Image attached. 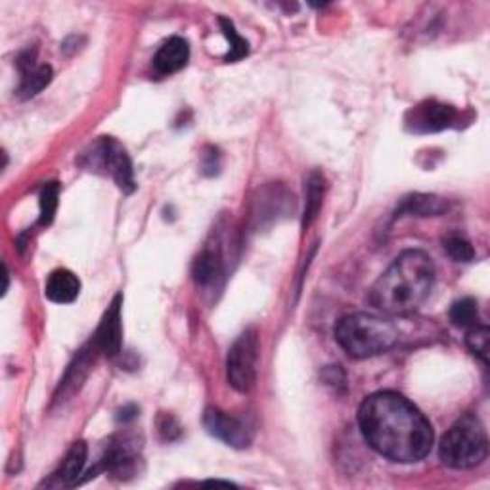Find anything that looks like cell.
Here are the masks:
<instances>
[{
    "label": "cell",
    "instance_id": "cell-1",
    "mask_svg": "<svg viewBox=\"0 0 490 490\" xmlns=\"http://www.w3.org/2000/svg\"><path fill=\"white\" fill-rule=\"evenodd\" d=\"M358 425L368 445L391 462H421L433 447L430 420L399 393L370 394L358 408Z\"/></svg>",
    "mask_w": 490,
    "mask_h": 490
},
{
    "label": "cell",
    "instance_id": "cell-2",
    "mask_svg": "<svg viewBox=\"0 0 490 490\" xmlns=\"http://www.w3.org/2000/svg\"><path fill=\"white\" fill-rule=\"evenodd\" d=\"M433 286L435 266L431 257L425 251L408 249L375 280L368 301L384 314L406 316L428 301Z\"/></svg>",
    "mask_w": 490,
    "mask_h": 490
},
{
    "label": "cell",
    "instance_id": "cell-3",
    "mask_svg": "<svg viewBox=\"0 0 490 490\" xmlns=\"http://www.w3.org/2000/svg\"><path fill=\"white\" fill-rule=\"evenodd\" d=\"M336 341L353 358H370L384 355L399 341V329L382 316L355 312L336 326Z\"/></svg>",
    "mask_w": 490,
    "mask_h": 490
},
{
    "label": "cell",
    "instance_id": "cell-4",
    "mask_svg": "<svg viewBox=\"0 0 490 490\" xmlns=\"http://www.w3.org/2000/svg\"><path fill=\"white\" fill-rule=\"evenodd\" d=\"M439 456L452 469H471L481 466L488 456V437L485 425L476 414L456 420L440 439Z\"/></svg>",
    "mask_w": 490,
    "mask_h": 490
},
{
    "label": "cell",
    "instance_id": "cell-5",
    "mask_svg": "<svg viewBox=\"0 0 490 490\" xmlns=\"http://www.w3.org/2000/svg\"><path fill=\"white\" fill-rule=\"evenodd\" d=\"M259 337L255 329H245L234 341L227 358L228 384L238 393H249L257 382Z\"/></svg>",
    "mask_w": 490,
    "mask_h": 490
},
{
    "label": "cell",
    "instance_id": "cell-6",
    "mask_svg": "<svg viewBox=\"0 0 490 490\" xmlns=\"http://www.w3.org/2000/svg\"><path fill=\"white\" fill-rule=\"evenodd\" d=\"M94 167L104 169L109 177L116 180V184L123 190V192L131 194L134 192V172L129 155L119 146V142L114 138H102L92 150Z\"/></svg>",
    "mask_w": 490,
    "mask_h": 490
},
{
    "label": "cell",
    "instance_id": "cell-7",
    "mask_svg": "<svg viewBox=\"0 0 490 490\" xmlns=\"http://www.w3.org/2000/svg\"><path fill=\"white\" fill-rule=\"evenodd\" d=\"M456 109L452 106L440 104L435 100L421 102L414 109H410L406 117L408 131L416 134H428V133H439L445 131L456 121Z\"/></svg>",
    "mask_w": 490,
    "mask_h": 490
},
{
    "label": "cell",
    "instance_id": "cell-8",
    "mask_svg": "<svg viewBox=\"0 0 490 490\" xmlns=\"http://www.w3.org/2000/svg\"><path fill=\"white\" fill-rule=\"evenodd\" d=\"M136 460H138L136 442L131 437H119L109 442L100 464L90 471V476L94 477L98 471L114 473L117 477L133 476L136 469Z\"/></svg>",
    "mask_w": 490,
    "mask_h": 490
},
{
    "label": "cell",
    "instance_id": "cell-9",
    "mask_svg": "<svg viewBox=\"0 0 490 490\" xmlns=\"http://www.w3.org/2000/svg\"><path fill=\"white\" fill-rule=\"evenodd\" d=\"M203 425L209 435L227 442V445L232 448H247L249 447L251 431H249L247 425L238 418L220 412V410L209 408L203 416Z\"/></svg>",
    "mask_w": 490,
    "mask_h": 490
},
{
    "label": "cell",
    "instance_id": "cell-10",
    "mask_svg": "<svg viewBox=\"0 0 490 490\" xmlns=\"http://www.w3.org/2000/svg\"><path fill=\"white\" fill-rule=\"evenodd\" d=\"M121 305L123 297L117 295L104 312L97 336H94V345L107 356H117L121 353Z\"/></svg>",
    "mask_w": 490,
    "mask_h": 490
},
{
    "label": "cell",
    "instance_id": "cell-11",
    "mask_svg": "<svg viewBox=\"0 0 490 490\" xmlns=\"http://www.w3.org/2000/svg\"><path fill=\"white\" fill-rule=\"evenodd\" d=\"M18 68L22 73V83H20L18 94L23 100L35 97V94H39L42 88L49 87L52 81V68L46 66V63H37L35 54L31 51L20 56Z\"/></svg>",
    "mask_w": 490,
    "mask_h": 490
},
{
    "label": "cell",
    "instance_id": "cell-12",
    "mask_svg": "<svg viewBox=\"0 0 490 490\" xmlns=\"http://www.w3.org/2000/svg\"><path fill=\"white\" fill-rule=\"evenodd\" d=\"M190 60V46L182 37H171L163 42L153 58V68L160 75H172L186 68Z\"/></svg>",
    "mask_w": 490,
    "mask_h": 490
},
{
    "label": "cell",
    "instance_id": "cell-13",
    "mask_svg": "<svg viewBox=\"0 0 490 490\" xmlns=\"http://www.w3.org/2000/svg\"><path fill=\"white\" fill-rule=\"evenodd\" d=\"M79 293H81V282L68 268H58L46 280L44 295L52 303L69 305L79 297Z\"/></svg>",
    "mask_w": 490,
    "mask_h": 490
},
{
    "label": "cell",
    "instance_id": "cell-14",
    "mask_svg": "<svg viewBox=\"0 0 490 490\" xmlns=\"http://www.w3.org/2000/svg\"><path fill=\"white\" fill-rule=\"evenodd\" d=\"M85 464H87V445L85 442H75L71 450L68 452L66 460H63L60 469L54 473L52 481L60 486L79 485L81 483V473L85 469Z\"/></svg>",
    "mask_w": 490,
    "mask_h": 490
},
{
    "label": "cell",
    "instance_id": "cell-15",
    "mask_svg": "<svg viewBox=\"0 0 490 490\" xmlns=\"http://www.w3.org/2000/svg\"><path fill=\"white\" fill-rule=\"evenodd\" d=\"M447 211V201L440 199L437 196H428V194H414L399 205L397 213L394 217H404V215H412V217H439Z\"/></svg>",
    "mask_w": 490,
    "mask_h": 490
},
{
    "label": "cell",
    "instance_id": "cell-16",
    "mask_svg": "<svg viewBox=\"0 0 490 490\" xmlns=\"http://www.w3.org/2000/svg\"><path fill=\"white\" fill-rule=\"evenodd\" d=\"M307 199H305V213H303V228L307 230L316 217L320 213L322 201H324V177L319 171L310 172V177L307 179Z\"/></svg>",
    "mask_w": 490,
    "mask_h": 490
},
{
    "label": "cell",
    "instance_id": "cell-17",
    "mask_svg": "<svg viewBox=\"0 0 490 490\" xmlns=\"http://www.w3.org/2000/svg\"><path fill=\"white\" fill-rule=\"evenodd\" d=\"M223 273V261H220L218 251L203 249L201 255L194 263V280L199 286H209Z\"/></svg>",
    "mask_w": 490,
    "mask_h": 490
},
{
    "label": "cell",
    "instance_id": "cell-18",
    "mask_svg": "<svg viewBox=\"0 0 490 490\" xmlns=\"http://www.w3.org/2000/svg\"><path fill=\"white\" fill-rule=\"evenodd\" d=\"M450 320L458 328H473L477 326L479 320V312H477V303L473 299L466 297L456 301L450 309Z\"/></svg>",
    "mask_w": 490,
    "mask_h": 490
},
{
    "label": "cell",
    "instance_id": "cell-19",
    "mask_svg": "<svg viewBox=\"0 0 490 490\" xmlns=\"http://www.w3.org/2000/svg\"><path fill=\"white\" fill-rule=\"evenodd\" d=\"M58 198H60V184L58 182H49L42 186L41 192V218L39 225L46 227L54 220L56 209H58Z\"/></svg>",
    "mask_w": 490,
    "mask_h": 490
},
{
    "label": "cell",
    "instance_id": "cell-20",
    "mask_svg": "<svg viewBox=\"0 0 490 490\" xmlns=\"http://www.w3.org/2000/svg\"><path fill=\"white\" fill-rule=\"evenodd\" d=\"M218 23H220V27H223L225 35H227V39L230 42V52L227 54L225 60L227 61H238V60L245 58L249 54L247 41L238 35V31H236L234 23L228 18H218Z\"/></svg>",
    "mask_w": 490,
    "mask_h": 490
},
{
    "label": "cell",
    "instance_id": "cell-21",
    "mask_svg": "<svg viewBox=\"0 0 490 490\" xmlns=\"http://www.w3.org/2000/svg\"><path fill=\"white\" fill-rule=\"evenodd\" d=\"M488 328L486 326H473L469 328L467 331V337H466V343L469 347V351L479 356L485 365H488Z\"/></svg>",
    "mask_w": 490,
    "mask_h": 490
},
{
    "label": "cell",
    "instance_id": "cell-22",
    "mask_svg": "<svg viewBox=\"0 0 490 490\" xmlns=\"http://www.w3.org/2000/svg\"><path fill=\"white\" fill-rule=\"evenodd\" d=\"M445 249L448 253V257L458 263H469L476 257L473 245L466 238H462V236H448L445 240Z\"/></svg>",
    "mask_w": 490,
    "mask_h": 490
},
{
    "label": "cell",
    "instance_id": "cell-23",
    "mask_svg": "<svg viewBox=\"0 0 490 490\" xmlns=\"http://www.w3.org/2000/svg\"><path fill=\"white\" fill-rule=\"evenodd\" d=\"M157 428H160V435L163 440H177L180 437V425L171 414H162L157 420Z\"/></svg>",
    "mask_w": 490,
    "mask_h": 490
},
{
    "label": "cell",
    "instance_id": "cell-24",
    "mask_svg": "<svg viewBox=\"0 0 490 490\" xmlns=\"http://www.w3.org/2000/svg\"><path fill=\"white\" fill-rule=\"evenodd\" d=\"M203 172H205V175H217V172H218V152L215 148H211L209 153H205Z\"/></svg>",
    "mask_w": 490,
    "mask_h": 490
},
{
    "label": "cell",
    "instance_id": "cell-25",
    "mask_svg": "<svg viewBox=\"0 0 490 490\" xmlns=\"http://www.w3.org/2000/svg\"><path fill=\"white\" fill-rule=\"evenodd\" d=\"M136 416H138V408L131 404V406H125V408L119 410L117 420L123 421V423H126V421H133Z\"/></svg>",
    "mask_w": 490,
    "mask_h": 490
}]
</instances>
